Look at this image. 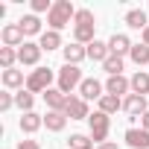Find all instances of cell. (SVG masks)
I'll list each match as a JSON object with an SVG mask.
<instances>
[{
  "instance_id": "6da1fadb",
  "label": "cell",
  "mask_w": 149,
  "mask_h": 149,
  "mask_svg": "<svg viewBox=\"0 0 149 149\" xmlns=\"http://www.w3.org/2000/svg\"><path fill=\"white\" fill-rule=\"evenodd\" d=\"M76 12H79V9L73 6L70 0H56V3H53V9H50V15H47L50 29H53V32H61L64 26H70V24H73Z\"/></svg>"
},
{
  "instance_id": "7a4b0ae2",
  "label": "cell",
  "mask_w": 149,
  "mask_h": 149,
  "mask_svg": "<svg viewBox=\"0 0 149 149\" xmlns=\"http://www.w3.org/2000/svg\"><path fill=\"white\" fill-rule=\"evenodd\" d=\"M56 79H58V91H64L67 97H73V88H79V85L85 82L79 64H64V67L56 73Z\"/></svg>"
},
{
  "instance_id": "3957f363",
  "label": "cell",
  "mask_w": 149,
  "mask_h": 149,
  "mask_svg": "<svg viewBox=\"0 0 149 149\" xmlns=\"http://www.w3.org/2000/svg\"><path fill=\"white\" fill-rule=\"evenodd\" d=\"M53 76H56V73H53L50 67H35L29 76H26V91H29V94H47Z\"/></svg>"
},
{
  "instance_id": "277c9868",
  "label": "cell",
  "mask_w": 149,
  "mask_h": 149,
  "mask_svg": "<svg viewBox=\"0 0 149 149\" xmlns=\"http://www.w3.org/2000/svg\"><path fill=\"white\" fill-rule=\"evenodd\" d=\"M88 126H91V140L100 146V143H105V137H108L111 117H108V114H102V111H94V114L88 117Z\"/></svg>"
},
{
  "instance_id": "5b68a950",
  "label": "cell",
  "mask_w": 149,
  "mask_h": 149,
  "mask_svg": "<svg viewBox=\"0 0 149 149\" xmlns=\"http://www.w3.org/2000/svg\"><path fill=\"white\" fill-rule=\"evenodd\" d=\"M123 111L129 114V120H137V117H143V114L149 111V105H146V97H140V94H129V97L123 100Z\"/></svg>"
},
{
  "instance_id": "8992f818",
  "label": "cell",
  "mask_w": 149,
  "mask_h": 149,
  "mask_svg": "<svg viewBox=\"0 0 149 149\" xmlns=\"http://www.w3.org/2000/svg\"><path fill=\"white\" fill-rule=\"evenodd\" d=\"M0 38H3V47H18V50H21V47L26 44V41H24L26 35H24V29H21L18 24H6L3 29H0Z\"/></svg>"
},
{
  "instance_id": "52a82bcc",
  "label": "cell",
  "mask_w": 149,
  "mask_h": 149,
  "mask_svg": "<svg viewBox=\"0 0 149 149\" xmlns=\"http://www.w3.org/2000/svg\"><path fill=\"white\" fill-rule=\"evenodd\" d=\"M64 114L70 120H88L91 111H88V102L82 97H67V105H64Z\"/></svg>"
},
{
  "instance_id": "ba28073f",
  "label": "cell",
  "mask_w": 149,
  "mask_h": 149,
  "mask_svg": "<svg viewBox=\"0 0 149 149\" xmlns=\"http://www.w3.org/2000/svg\"><path fill=\"white\" fill-rule=\"evenodd\" d=\"M41 44H32V41H26L21 50H18V61L24 64V67H35L38 64V58H41Z\"/></svg>"
},
{
  "instance_id": "9c48e42d",
  "label": "cell",
  "mask_w": 149,
  "mask_h": 149,
  "mask_svg": "<svg viewBox=\"0 0 149 149\" xmlns=\"http://www.w3.org/2000/svg\"><path fill=\"white\" fill-rule=\"evenodd\" d=\"M102 91H105V85H100L97 79H85V82L79 85V97H82L85 102H91V100H97V102H100V100L105 97Z\"/></svg>"
},
{
  "instance_id": "30bf717a",
  "label": "cell",
  "mask_w": 149,
  "mask_h": 149,
  "mask_svg": "<svg viewBox=\"0 0 149 149\" xmlns=\"http://www.w3.org/2000/svg\"><path fill=\"white\" fill-rule=\"evenodd\" d=\"M132 41H129V35H123V32H114L111 38H108V50L114 53V56H126V53H132Z\"/></svg>"
},
{
  "instance_id": "8fae6325",
  "label": "cell",
  "mask_w": 149,
  "mask_h": 149,
  "mask_svg": "<svg viewBox=\"0 0 149 149\" xmlns=\"http://www.w3.org/2000/svg\"><path fill=\"white\" fill-rule=\"evenodd\" d=\"M126 146H132V149H149V132L146 129H129L126 132Z\"/></svg>"
},
{
  "instance_id": "7c38bea8",
  "label": "cell",
  "mask_w": 149,
  "mask_h": 149,
  "mask_svg": "<svg viewBox=\"0 0 149 149\" xmlns=\"http://www.w3.org/2000/svg\"><path fill=\"white\" fill-rule=\"evenodd\" d=\"M129 91H132V82H129L126 76H108V82H105V94L123 97V94H129Z\"/></svg>"
},
{
  "instance_id": "4fadbf2b",
  "label": "cell",
  "mask_w": 149,
  "mask_h": 149,
  "mask_svg": "<svg viewBox=\"0 0 149 149\" xmlns=\"http://www.w3.org/2000/svg\"><path fill=\"white\" fill-rule=\"evenodd\" d=\"M61 53H64V64H79L82 58H88V47H82V44H76V41L67 44Z\"/></svg>"
},
{
  "instance_id": "5bb4252c",
  "label": "cell",
  "mask_w": 149,
  "mask_h": 149,
  "mask_svg": "<svg viewBox=\"0 0 149 149\" xmlns=\"http://www.w3.org/2000/svg\"><path fill=\"white\" fill-rule=\"evenodd\" d=\"M44 102L50 105V111H64V105H67V94L58 91V88H50V91L44 94Z\"/></svg>"
},
{
  "instance_id": "9a60e30c",
  "label": "cell",
  "mask_w": 149,
  "mask_h": 149,
  "mask_svg": "<svg viewBox=\"0 0 149 149\" xmlns=\"http://www.w3.org/2000/svg\"><path fill=\"white\" fill-rule=\"evenodd\" d=\"M44 126H47V132H61L67 126V114L64 111H47L44 114Z\"/></svg>"
},
{
  "instance_id": "2e32d148",
  "label": "cell",
  "mask_w": 149,
  "mask_h": 149,
  "mask_svg": "<svg viewBox=\"0 0 149 149\" xmlns=\"http://www.w3.org/2000/svg\"><path fill=\"white\" fill-rule=\"evenodd\" d=\"M94 26H97V24H85V26H73V41H76V44H82V47L94 44V41H97V38H94Z\"/></svg>"
},
{
  "instance_id": "e0dca14e",
  "label": "cell",
  "mask_w": 149,
  "mask_h": 149,
  "mask_svg": "<svg viewBox=\"0 0 149 149\" xmlns=\"http://www.w3.org/2000/svg\"><path fill=\"white\" fill-rule=\"evenodd\" d=\"M18 26L24 29V35H44V29H41V21H38V15H24V18L18 21Z\"/></svg>"
},
{
  "instance_id": "ac0fdd59",
  "label": "cell",
  "mask_w": 149,
  "mask_h": 149,
  "mask_svg": "<svg viewBox=\"0 0 149 149\" xmlns=\"http://www.w3.org/2000/svg\"><path fill=\"white\" fill-rule=\"evenodd\" d=\"M97 105H100L97 111H102V114H108V117H111V114H117V111L123 108V100H120V97H114V94H105Z\"/></svg>"
},
{
  "instance_id": "d6986e66",
  "label": "cell",
  "mask_w": 149,
  "mask_h": 149,
  "mask_svg": "<svg viewBox=\"0 0 149 149\" xmlns=\"http://www.w3.org/2000/svg\"><path fill=\"white\" fill-rule=\"evenodd\" d=\"M41 126H44V117H41V114H35V111H29V114H24V117H21V132H26V134H35Z\"/></svg>"
},
{
  "instance_id": "ffe728a7",
  "label": "cell",
  "mask_w": 149,
  "mask_h": 149,
  "mask_svg": "<svg viewBox=\"0 0 149 149\" xmlns=\"http://www.w3.org/2000/svg\"><path fill=\"white\" fill-rule=\"evenodd\" d=\"M129 82H132V94H140V97L149 94V73H146V70H137Z\"/></svg>"
},
{
  "instance_id": "44dd1931",
  "label": "cell",
  "mask_w": 149,
  "mask_h": 149,
  "mask_svg": "<svg viewBox=\"0 0 149 149\" xmlns=\"http://www.w3.org/2000/svg\"><path fill=\"white\" fill-rule=\"evenodd\" d=\"M108 56H111L108 41H94V44H88V58H91V61H105Z\"/></svg>"
},
{
  "instance_id": "7402d4cb",
  "label": "cell",
  "mask_w": 149,
  "mask_h": 149,
  "mask_svg": "<svg viewBox=\"0 0 149 149\" xmlns=\"http://www.w3.org/2000/svg\"><path fill=\"white\" fill-rule=\"evenodd\" d=\"M3 85H6V88H21V91H24V88H26L24 70H15V67H12V70H3Z\"/></svg>"
},
{
  "instance_id": "603a6c76",
  "label": "cell",
  "mask_w": 149,
  "mask_h": 149,
  "mask_svg": "<svg viewBox=\"0 0 149 149\" xmlns=\"http://www.w3.org/2000/svg\"><path fill=\"white\" fill-rule=\"evenodd\" d=\"M38 44H41V50H47V53H50V50H58V47H61V35L53 32V29H44V35L38 38ZM61 50H64V47H61Z\"/></svg>"
},
{
  "instance_id": "cb8c5ba5",
  "label": "cell",
  "mask_w": 149,
  "mask_h": 149,
  "mask_svg": "<svg viewBox=\"0 0 149 149\" xmlns=\"http://www.w3.org/2000/svg\"><path fill=\"white\" fill-rule=\"evenodd\" d=\"M126 24H129L132 29H140V32L149 26V24H146V12H143V9H132V12H126Z\"/></svg>"
},
{
  "instance_id": "d4e9b609",
  "label": "cell",
  "mask_w": 149,
  "mask_h": 149,
  "mask_svg": "<svg viewBox=\"0 0 149 149\" xmlns=\"http://www.w3.org/2000/svg\"><path fill=\"white\" fill-rule=\"evenodd\" d=\"M102 70L108 73V76H123V56H108L105 61H102Z\"/></svg>"
},
{
  "instance_id": "484cf974",
  "label": "cell",
  "mask_w": 149,
  "mask_h": 149,
  "mask_svg": "<svg viewBox=\"0 0 149 149\" xmlns=\"http://www.w3.org/2000/svg\"><path fill=\"white\" fill-rule=\"evenodd\" d=\"M15 105H18L24 114H29V111H32V105H35V97L24 88V91H18V94H15Z\"/></svg>"
},
{
  "instance_id": "4316f807",
  "label": "cell",
  "mask_w": 149,
  "mask_h": 149,
  "mask_svg": "<svg viewBox=\"0 0 149 149\" xmlns=\"http://www.w3.org/2000/svg\"><path fill=\"white\" fill-rule=\"evenodd\" d=\"M129 58H132L137 67L149 64V47H146V44H134V47H132V53H129Z\"/></svg>"
},
{
  "instance_id": "83f0119b",
  "label": "cell",
  "mask_w": 149,
  "mask_h": 149,
  "mask_svg": "<svg viewBox=\"0 0 149 149\" xmlns=\"http://www.w3.org/2000/svg\"><path fill=\"white\" fill-rule=\"evenodd\" d=\"M18 61V50L15 47H0V67L3 70H12Z\"/></svg>"
},
{
  "instance_id": "f1b7e54d",
  "label": "cell",
  "mask_w": 149,
  "mask_h": 149,
  "mask_svg": "<svg viewBox=\"0 0 149 149\" xmlns=\"http://www.w3.org/2000/svg\"><path fill=\"white\" fill-rule=\"evenodd\" d=\"M70 149H94V140L88 134H70Z\"/></svg>"
},
{
  "instance_id": "f546056e",
  "label": "cell",
  "mask_w": 149,
  "mask_h": 149,
  "mask_svg": "<svg viewBox=\"0 0 149 149\" xmlns=\"http://www.w3.org/2000/svg\"><path fill=\"white\" fill-rule=\"evenodd\" d=\"M85 24H97L91 9H79V12H76V18H73V26H85Z\"/></svg>"
},
{
  "instance_id": "4dcf8cb0",
  "label": "cell",
  "mask_w": 149,
  "mask_h": 149,
  "mask_svg": "<svg viewBox=\"0 0 149 149\" xmlns=\"http://www.w3.org/2000/svg\"><path fill=\"white\" fill-rule=\"evenodd\" d=\"M12 105H15V94L3 91V94H0V111H9Z\"/></svg>"
},
{
  "instance_id": "1f68e13d",
  "label": "cell",
  "mask_w": 149,
  "mask_h": 149,
  "mask_svg": "<svg viewBox=\"0 0 149 149\" xmlns=\"http://www.w3.org/2000/svg\"><path fill=\"white\" fill-rule=\"evenodd\" d=\"M50 9H53L50 0H32V12H35V15H38V12H47V15H50Z\"/></svg>"
},
{
  "instance_id": "d6a6232c",
  "label": "cell",
  "mask_w": 149,
  "mask_h": 149,
  "mask_svg": "<svg viewBox=\"0 0 149 149\" xmlns=\"http://www.w3.org/2000/svg\"><path fill=\"white\" fill-rule=\"evenodd\" d=\"M18 149H41V146H38V140H21Z\"/></svg>"
},
{
  "instance_id": "836d02e7",
  "label": "cell",
  "mask_w": 149,
  "mask_h": 149,
  "mask_svg": "<svg viewBox=\"0 0 149 149\" xmlns=\"http://www.w3.org/2000/svg\"><path fill=\"white\" fill-rule=\"evenodd\" d=\"M97 149H120V146H117V143H111V140H105V143H100Z\"/></svg>"
},
{
  "instance_id": "e575fe53",
  "label": "cell",
  "mask_w": 149,
  "mask_h": 149,
  "mask_svg": "<svg viewBox=\"0 0 149 149\" xmlns=\"http://www.w3.org/2000/svg\"><path fill=\"white\" fill-rule=\"evenodd\" d=\"M140 129H146V132H149V111L140 117Z\"/></svg>"
},
{
  "instance_id": "d590c367",
  "label": "cell",
  "mask_w": 149,
  "mask_h": 149,
  "mask_svg": "<svg viewBox=\"0 0 149 149\" xmlns=\"http://www.w3.org/2000/svg\"><path fill=\"white\" fill-rule=\"evenodd\" d=\"M143 44H146V47H149V26H146V29H143Z\"/></svg>"
}]
</instances>
